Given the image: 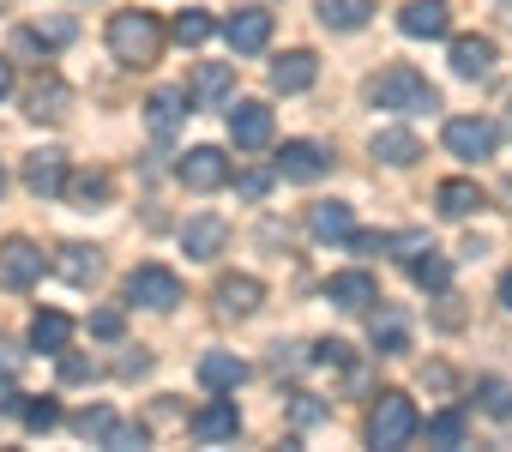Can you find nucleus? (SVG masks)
<instances>
[{"label": "nucleus", "mask_w": 512, "mask_h": 452, "mask_svg": "<svg viewBox=\"0 0 512 452\" xmlns=\"http://www.w3.org/2000/svg\"><path fill=\"white\" fill-rule=\"evenodd\" d=\"M494 121H482V115H458V121H446V151L452 157H464V163H482V157H494Z\"/></svg>", "instance_id": "6"}, {"label": "nucleus", "mask_w": 512, "mask_h": 452, "mask_svg": "<svg viewBox=\"0 0 512 452\" xmlns=\"http://www.w3.org/2000/svg\"><path fill=\"white\" fill-rule=\"evenodd\" d=\"M223 242H229V223H223V217H211V211H205V217H193L187 230H181V254H187V260H217V254H223Z\"/></svg>", "instance_id": "13"}, {"label": "nucleus", "mask_w": 512, "mask_h": 452, "mask_svg": "<svg viewBox=\"0 0 512 452\" xmlns=\"http://www.w3.org/2000/svg\"><path fill=\"white\" fill-rule=\"evenodd\" d=\"M175 175H181V187H193V193H217V187L229 181V157H223L217 145H193V151L175 163Z\"/></svg>", "instance_id": "7"}, {"label": "nucleus", "mask_w": 512, "mask_h": 452, "mask_svg": "<svg viewBox=\"0 0 512 452\" xmlns=\"http://www.w3.org/2000/svg\"><path fill=\"white\" fill-rule=\"evenodd\" d=\"M410 278H416L422 290H446V284H452V266H446V260H440V254L428 248V260H422V254L410 260Z\"/></svg>", "instance_id": "33"}, {"label": "nucleus", "mask_w": 512, "mask_h": 452, "mask_svg": "<svg viewBox=\"0 0 512 452\" xmlns=\"http://www.w3.org/2000/svg\"><path fill=\"white\" fill-rule=\"evenodd\" d=\"M434 205H440V217H470L476 205H482V193H476V181H440V193H434Z\"/></svg>", "instance_id": "28"}, {"label": "nucleus", "mask_w": 512, "mask_h": 452, "mask_svg": "<svg viewBox=\"0 0 512 452\" xmlns=\"http://www.w3.org/2000/svg\"><path fill=\"white\" fill-rule=\"evenodd\" d=\"M428 440H434V446H458V440H464V416H458V410L428 416Z\"/></svg>", "instance_id": "35"}, {"label": "nucleus", "mask_w": 512, "mask_h": 452, "mask_svg": "<svg viewBox=\"0 0 512 452\" xmlns=\"http://www.w3.org/2000/svg\"><path fill=\"white\" fill-rule=\"evenodd\" d=\"M187 428H193V440L217 446V440H235V434H241V410H235V398H211V404L193 410Z\"/></svg>", "instance_id": "8"}, {"label": "nucleus", "mask_w": 512, "mask_h": 452, "mask_svg": "<svg viewBox=\"0 0 512 452\" xmlns=\"http://www.w3.org/2000/svg\"><path fill=\"white\" fill-rule=\"evenodd\" d=\"M61 193H73V205H85V211H97L103 199H109V175L103 169H91V175H73Z\"/></svg>", "instance_id": "29"}, {"label": "nucleus", "mask_w": 512, "mask_h": 452, "mask_svg": "<svg viewBox=\"0 0 512 452\" xmlns=\"http://www.w3.org/2000/svg\"><path fill=\"white\" fill-rule=\"evenodd\" d=\"M374 13V0H320V25L326 31H362Z\"/></svg>", "instance_id": "27"}, {"label": "nucleus", "mask_w": 512, "mask_h": 452, "mask_svg": "<svg viewBox=\"0 0 512 452\" xmlns=\"http://www.w3.org/2000/svg\"><path fill=\"white\" fill-rule=\"evenodd\" d=\"M260 302H266V284L260 278H223L217 284V314H229V320L260 314Z\"/></svg>", "instance_id": "15"}, {"label": "nucleus", "mask_w": 512, "mask_h": 452, "mask_svg": "<svg viewBox=\"0 0 512 452\" xmlns=\"http://www.w3.org/2000/svg\"><path fill=\"white\" fill-rule=\"evenodd\" d=\"M374 344H380L386 356H398V350L410 344V338H404V320H398V314H374Z\"/></svg>", "instance_id": "34"}, {"label": "nucleus", "mask_w": 512, "mask_h": 452, "mask_svg": "<svg viewBox=\"0 0 512 452\" xmlns=\"http://www.w3.org/2000/svg\"><path fill=\"white\" fill-rule=\"evenodd\" d=\"M181 115H187V91H151L145 121H151V133H157V139H169V133L181 127Z\"/></svg>", "instance_id": "22"}, {"label": "nucleus", "mask_w": 512, "mask_h": 452, "mask_svg": "<svg viewBox=\"0 0 512 452\" xmlns=\"http://www.w3.org/2000/svg\"><path fill=\"white\" fill-rule=\"evenodd\" d=\"M169 31H175V43H187V49H199V43H205V37L217 31V25H211V13H199V7H187V13H175V25H169Z\"/></svg>", "instance_id": "31"}, {"label": "nucleus", "mask_w": 512, "mask_h": 452, "mask_svg": "<svg viewBox=\"0 0 512 452\" xmlns=\"http://www.w3.org/2000/svg\"><path fill=\"white\" fill-rule=\"evenodd\" d=\"M73 428H79L85 440H103V434L115 428V410H103V404H97V410H79V416H73Z\"/></svg>", "instance_id": "36"}, {"label": "nucleus", "mask_w": 512, "mask_h": 452, "mask_svg": "<svg viewBox=\"0 0 512 452\" xmlns=\"http://www.w3.org/2000/svg\"><path fill=\"white\" fill-rule=\"evenodd\" d=\"M374 103L380 109H398V115H428V109H440V91L416 67H386L374 79Z\"/></svg>", "instance_id": "2"}, {"label": "nucleus", "mask_w": 512, "mask_h": 452, "mask_svg": "<svg viewBox=\"0 0 512 452\" xmlns=\"http://www.w3.org/2000/svg\"><path fill=\"white\" fill-rule=\"evenodd\" d=\"M326 302H338V308H350V314H362L368 302H380V284H374L368 272H338V278L326 284Z\"/></svg>", "instance_id": "18"}, {"label": "nucleus", "mask_w": 512, "mask_h": 452, "mask_svg": "<svg viewBox=\"0 0 512 452\" xmlns=\"http://www.w3.org/2000/svg\"><path fill=\"white\" fill-rule=\"evenodd\" d=\"M103 446H115V452H127V446H145V428H133V422H115V428L103 434Z\"/></svg>", "instance_id": "39"}, {"label": "nucleus", "mask_w": 512, "mask_h": 452, "mask_svg": "<svg viewBox=\"0 0 512 452\" xmlns=\"http://www.w3.org/2000/svg\"><path fill=\"white\" fill-rule=\"evenodd\" d=\"M296 422H320V404H314V398H308V392H302V398H296Z\"/></svg>", "instance_id": "43"}, {"label": "nucleus", "mask_w": 512, "mask_h": 452, "mask_svg": "<svg viewBox=\"0 0 512 452\" xmlns=\"http://www.w3.org/2000/svg\"><path fill=\"white\" fill-rule=\"evenodd\" d=\"M91 332H97V338H121V314H115V308L91 314Z\"/></svg>", "instance_id": "40"}, {"label": "nucleus", "mask_w": 512, "mask_h": 452, "mask_svg": "<svg viewBox=\"0 0 512 452\" xmlns=\"http://www.w3.org/2000/svg\"><path fill=\"white\" fill-rule=\"evenodd\" d=\"M223 37H229L235 55H260V49L272 43V13H266V7H247V13H235V19L223 25Z\"/></svg>", "instance_id": "11"}, {"label": "nucleus", "mask_w": 512, "mask_h": 452, "mask_svg": "<svg viewBox=\"0 0 512 452\" xmlns=\"http://www.w3.org/2000/svg\"><path fill=\"white\" fill-rule=\"evenodd\" d=\"M7 97H13V67L0 61V103H7Z\"/></svg>", "instance_id": "44"}, {"label": "nucleus", "mask_w": 512, "mask_h": 452, "mask_svg": "<svg viewBox=\"0 0 512 452\" xmlns=\"http://www.w3.org/2000/svg\"><path fill=\"white\" fill-rule=\"evenodd\" d=\"M199 380H205L211 392H235V386L247 380V362H241V356H223V350H211V356L199 362Z\"/></svg>", "instance_id": "26"}, {"label": "nucleus", "mask_w": 512, "mask_h": 452, "mask_svg": "<svg viewBox=\"0 0 512 452\" xmlns=\"http://www.w3.org/2000/svg\"><path fill=\"white\" fill-rule=\"evenodd\" d=\"M13 410L25 416V428H31V434H49V428L61 422V404H55V398H19Z\"/></svg>", "instance_id": "32"}, {"label": "nucleus", "mask_w": 512, "mask_h": 452, "mask_svg": "<svg viewBox=\"0 0 512 452\" xmlns=\"http://www.w3.org/2000/svg\"><path fill=\"white\" fill-rule=\"evenodd\" d=\"M422 434V416H416V404L404 398V392H380V404H374V416H368V446H380V452H398V446H410Z\"/></svg>", "instance_id": "3"}, {"label": "nucleus", "mask_w": 512, "mask_h": 452, "mask_svg": "<svg viewBox=\"0 0 512 452\" xmlns=\"http://www.w3.org/2000/svg\"><path fill=\"white\" fill-rule=\"evenodd\" d=\"M476 398H482V410H488L494 422H512V386H506L500 374H488V380H476Z\"/></svg>", "instance_id": "30"}, {"label": "nucleus", "mask_w": 512, "mask_h": 452, "mask_svg": "<svg viewBox=\"0 0 512 452\" xmlns=\"http://www.w3.org/2000/svg\"><path fill=\"white\" fill-rule=\"evenodd\" d=\"M127 302L133 308H151V314H169L181 302V278L169 266H133L127 272Z\"/></svg>", "instance_id": "4"}, {"label": "nucleus", "mask_w": 512, "mask_h": 452, "mask_svg": "<svg viewBox=\"0 0 512 452\" xmlns=\"http://www.w3.org/2000/svg\"><path fill=\"white\" fill-rule=\"evenodd\" d=\"M61 380H91V362H85V356H67V350H61Z\"/></svg>", "instance_id": "41"}, {"label": "nucleus", "mask_w": 512, "mask_h": 452, "mask_svg": "<svg viewBox=\"0 0 512 452\" xmlns=\"http://www.w3.org/2000/svg\"><path fill=\"white\" fill-rule=\"evenodd\" d=\"M229 139H235V151L272 145V109H266V103H235V109H229Z\"/></svg>", "instance_id": "9"}, {"label": "nucleus", "mask_w": 512, "mask_h": 452, "mask_svg": "<svg viewBox=\"0 0 512 452\" xmlns=\"http://www.w3.org/2000/svg\"><path fill=\"white\" fill-rule=\"evenodd\" d=\"M314 362H320V368H350V344L326 338V344H314Z\"/></svg>", "instance_id": "38"}, {"label": "nucleus", "mask_w": 512, "mask_h": 452, "mask_svg": "<svg viewBox=\"0 0 512 452\" xmlns=\"http://www.w3.org/2000/svg\"><path fill=\"white\" fill-rule=\"evenodd\" d=\"M332 169V157L314 145V139H290L284 151H278V175H290V181H320Z\"/></svg>", "instance_id": "14"}, {"label": "nucleus", "mask_w": 512, "mask_h": 452, "mask_svg": "<svg viewBox=\"0 0 512 452\" xmlns=\"http://www.w3.org/2000/svg\"><path fill=\"white\" fill-rule=\"evenodd\" d=\"M506 127H512V103H506Z\"/></svg>", "instance_id": "47"}, {"label": "nucleus", "mask_w": 512, "mask_h": 452, "mask_svg": "<svg viewBox=\"0 0 512 452\" xmlns=\"http://www.w3.org/2000/svg\"><path fill=\"white\" fill-rule=\"evenodd\" d=\"M0 193H7V163H0Z\"/></svg>", "instance_id": "46"}, {"label": "nucleus", "mask_w": 512, "mask_h": 452, "mask_svg": "<svg viewBox=\"0 0 512 452\" xmlns=\"http://www.w3.org/2000/svg\"><path fill=\"white\" fill-rule=\"evenodd\" d=\"M241 193H247V199H266V193H272V175H241Z\"/></svg>", "instance_id": "42"}, {"label": "nucleus", "mask_w": 512, "mask_h": 452, "mask_svg": "<svg viewBox=\"0 0 512 452\" xmlns=\"http://www.w3.org/2000/svg\"><path fill=\"white\" fill-rule=\"evenodd\" d=\"M500 308H512V272L500 278Z\"/></svg>", "instance_id": "45"}, {"label": "nucleus", "mask_w": 512, "mask_h": 452, "mask_svg": "<svg viewBox=\"0 0 512 452\" xmlns=\"http://www.w3.org/2000/svg\"><path fill=\"white\" fill-rule=\"evenodd\" d=\"M67 338H73V320H67V314L43 308V314L31 320V344H37L43 356H61V350H67Z\"/></svg>", "instance_id": "25"}, {"label": "nucleus", "mask_w": 512, "mask_h": 452, "mask_svg": "<svg viewBox=\"0 0 512 452\" xmlns=\"http://www.w3.org/2000/svg\"><path fill=\"white\" fill-rule=\"evenodd\" d=\"M398 31L404 37H446L452 31V7H446V0H404Z\"/></svg>", "instance_id": "12"}, {"label": "nucleus", "mask_w": 512, "mask_h": 452, "mask_svg": "<svg viewBox=\"0 0 512 452\" xmlns=\"http://www.w3.org/2000/svg\"><path fill=\"white\" fill-rule=\"evenodd\" d=\"M73 109V91L61 85V79H37L31 91H25V115H37V121H61Z\"/></svg>", "instance_id": "20"}, {"label": "nucleus", "mask_w": 512, "mask_h": 452, "mask_svg": "<svg viewBox=\"0 0 512 452\" xmlns=\"http://www.w3.org/2000/svg\"><path fill=\"white\" fill-rule=\"evenodd\" d=\"M19 368H25V350H19L13 338H0V386H13V380H19Z\"/></svg>", "instance_id": "37"}, {"label": "nucleus", "mask_w": 512, "mask_h": 452, "mask_svg": "<svg viewBox=\"0 0 512 452\" xmlns=\"http://www.w3.org/2000/svg\"><path fill=\"white\" fill-rule=\"evenodd\" d=\"M25 187H31L37 199H55V193L67 187V157H61V151H31V157H25Z\"/></svg>", "instance_id": "16"}, {"label": "nucleus", "mask_w": 512, "mask_h": 452, "mask_svg": "<svg viewBox=\"0 0 512 452\" xmlns=\"http://www.w3.org/2000/svg\"><path fill=\"white\" fill-rule=\"evenodd\" d=\"M314 79H320V61H314V49H290V55L272 67V91H284V97L308 91Z\"/></svg>", "instance_id": "17"}, {"label": "nucleus", "mask_w": 512, "mask_h": 452, "mask_svg": "<svg viewBox=\"0 0 512 452\" xmlns=\"http://www.w3.org/2000/svg\"><path fill=\"white\" fill-rule=\"evenodd\" d=\"M109 49H115V61L121 67H151L157 55H163V25L151 19V13H115L109 19Z\"/></svg>", "instance_id": "1"}, {"label": "nucleus", "mask_w": 512, "mask_h": 452, "mask_svg": "<svg viewBox=\"0 0 512 452\" xmlns=\"http://www.w3.org/2000/svg\"><path fill=\"white\" fill-rule=\"evenodd\" d=\"M229 91H235V67L229 61H199L193 79H187V103H199V109H217Z\"/></svg>", "instance_id": "10"}, {"label": "nucleus", "mask_w": 512, "mask_h": 452, "mask_svg": "<svg viewBox=\"0 0 512 452\" xmlns=\"http://www.w3.org/2000/svg\"><path fill=\"white\" fill-rule=\"evenodd\" d=\"M43 248L37 242H25V236H7L0 242V290H31L37 278H43Z\"/></svg>", "instance_id": "5"}, {"label": "nucleus", "mask_w": 512, "mask_h": 452, "mask_svg": "<svg viewBox=\"0 0 512 452\" xmlns=\"http://www.w3.org/2000/svg\"><path fill=\"white\" fill-rule=\"evenodd\" d=\"M308 230H314L320 242H344V236L356 230V211H350V205H338V199H326V205H314Z\"/></svg>", "instance_id": "24"}, {"label": "nucleus", "mask_w": 512, "mask_h": 452, "mask_svg": "<svg viewBox=\"0 0 512 452\" xmlns=\"http://www.w3.org/2000/svg\"><path fill=\"white\" fill-rule=\"evenodd\" d=\"M368 151H374L380 163H392V169H410V163L422 157V145H416V133H404V127H380V133L368 139Z\"/></svg>", "instance_id": "21"}, {"label": "nucleus", "mask_w": 512, "mask_h": 452, "mask_svg": "<svg viewBox=\"0 0 512 452\" xmlns=\"http://www.w3.org/2000/svg\"><path fill=\"white\" fill-rule=\"evenodd\" d=\"M55 272L67 278V284H97V272H103V260H97V248H85V242H67L61 248V260H55Z\"/></svg>", "instance_id": "23"}, {"label": "nucleus", "mask_w": 512, "mask_h": 452, "mask_svg": "<svg viewBox=\"0 0 512 452\" xmlns=\"http://www.w3.org/2000/svg\"><path fill=\"white\" fill-rule=\"evenodd\" d=\"M452 73L458 79H488L494 73V43L488 37H458L452 43Z\"/></svg>", "instance_id": "19"}]
</instances>
